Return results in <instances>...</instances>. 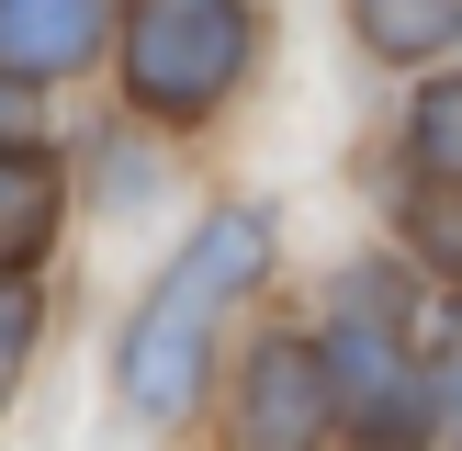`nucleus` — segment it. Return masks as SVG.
Instances as JSON below:
<instances>
[{
  "label": "nucleus",
  "instance_id": "1",
  "mask_svg": "<svg viewBox=\"0 0 462 451\" xmlns=\"http://www.w3.org/2000/svg\"><path fill=\"white\" fill-rule=\"evenodd\" d=\"M260 271H271V215H248V203L203 215V226H192V248L170 260V282L135 305L125 350H113V395H125L135 418L180 428V418L203 406V373H215V316L237 305Z\"/></svg>",
  "mask_w": 462,
  "mask_h": 451
},
{
  "label": "nucleus",
  "instance_id": "2",
  "mask_svg": "<svg viewBox=\"0 0 462 451\" xmlns=\"http://www.w3.org/2000/svg\"><path fill=\"white\" fill-rule=\"evenodd\" d=\"M328 373H338V418L373 451H418L440 418V383H429V338H406L395 282H350L328 305Z\"/></svg>",
  "mask_w": 462,
  "mask_h": 451
},
{
  "label": "nucleus",
  "instance_id": "3",
  "mask_svg": "<svg viewBox=\"0 0 462 451\" xmlns=\"http://www.w3.org/2000/svg\"><path fill=\"white\" fill-rule=\"evenodd\" d=\"M248 0H125V90L135 113H215L226 90L248 79Z\"/></svg>",
  "mask_w": 462,
  "mask_h": 451
},
{
  "label": "nucleus",
  "instance_id": "4",
  "mask_svg": "<svg viewBox=\"0 0 462 451\" xmlns=\"http://www.w3.org/2000/svg\"><path fill=\"white\" fill-rule=\"evenodd\" d=\"M338 428V373L293 338H260L237 373V451H328Z\"/></svg>",
  "mask_w": 462,
  "mask_h": 451
},
{
  "label": "nucleus",
  "instance_id": "5",
  "mask_svg": "<svg viewBox=\"0 0 462 451\" xmlns=\"http://www.w3.org/2000/svg\"><path fill=\"white\" fill-rule=\"evenodd\" d=\"M102 45V0H0V68L12 79H68Z\"/></svg>",
  "mask_w": 462,
  "mask_h": 451
},
{
  "label": "nucleus",
  "instance_id": "6",
  "mask_svg": "<svg viewBox=\"0 0 462 451\" xmlns=\"http://www.w3.org/2000/svg\"><path fill=\"white\" fill-rule=\"evenodd\" d=\"M45 237H57V158L0 147V282H23L45 260Z\"/></svg>",
  "mask_w": 462,
  "mask_h": 451
},
{
  "label": "nucleus",
  "instance_id": "7",
  "mask_svg": "<svg viewBox=\"0 0 462 451\" xmlns=\"http://www.w3.org/2000/svg\"><path fill=\"white\" fill-rule=\"evenodd\" d=\"M350 23H361L373 57H406V68L462 45V0H350Z\"/></svg>",
  "mask_w": 462,
  "mask_h": 451
},
{
  "label": "nucleus",
  "instance_id": "8",
  "mask_svg": "<svg viewBox=\"0 0 462 451\" xmlns=\"http://www.w3.org/2000/svg\"><path fill=\"white\" fill-rule=\"evenodd\" d=\"M406 158H418L440 192H462V79L418 90V113H406Z\"/></svg>",
  "mask_w": 462,
  "mask_h": 451
},
{
  "label": "nucleus",
  "instance_id": "9",
  "mask_svg": "<svg viewBox=\"0 0 462 451\" xmlns=\"http://www.w3.org/2000/svg\"><path fill=\"white\" fill-rule=\"evenodd\" d=\"M418 338H429V383H440V428L462 440V305H440Z\"/></svg>",
  "mask_w": 462,
  "mask_h": 451
},
{
  "label": "nucleus",
  "instance_id": "10",
  "mask_svg": "<svg viewBox=\"0 0 462 451\" xmlns=\"http://www.w3.org/2000/svg\"><path fill=\"white\" fill-rule=\"evenodd\" d=\"M23 361H34V282H0V406H12Z\"/></svg>",
  "mask_w": 462,
  "mask_h": 451
}]
</instances>
